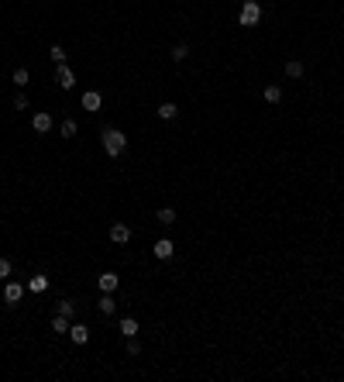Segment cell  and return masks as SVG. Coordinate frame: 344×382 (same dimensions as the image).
<instances>
[{"label": "cell", "mask_w": 344, "mask_h": 382, "mask_svg": "<svg viewBox=\"0 0 344 382\" xmlns=\"http://www.w3.org/2000/svg\"><path fill=\"white\" fill-rule=\"evenodd\" d=\"M124 148H127V135L117 131V127H107V131H103V151H107L110 159H117V155H124Z\"/></svg>", "instance_id": "obj_1"}, {"label": "cell", "mask_w": 344, "mask_h": 382, "mask_svg": "<svg viewBox=\"0 0 344 382\" xmlns=\"http://www.w3.org/2000/svg\"><path fill=\"white\" fill-rule=\"evenodd\" d=\"M238 21L244 24V28H255V24L262 21V7H258V4H255V0H244V7H241Z\"/></svg>", "instance_id": "obj_2"}, {"label": "cell", "mask_w": 344, "mask_h": 382, "mask_svg": "<svg viewBox=\"0 0 344 382\" xmlns=\"http://www.w3.org/2000/svg\"><path fill=\"white\" fill-rule=\"evenodd\" d=\"M107 234H110V241H114V244H127V241H131V227H127L124 220L110 224V231H107Z\"/></svg>", "instance_id": "obj_3"}, {"label": "cell", "mask_w": 344, "mask_h": 382, "mask_svg": "<svg viewBox=\"0 0 344 382\" xmlns=\"http://www.w3.org/2000/svg\"><path fill=\"white\" fill-rule=\"evenodd\" d=\"M31 127L38 131V135H48V131H52V114H48V110H34Z\"/></svg>", "instance_id": "obj_4"}, {"label": "cell", "mask_w": 344, "mask_h": 382, "mask_svg": "<svg viewBox=\"0 0 344 382\" xmlns=\"http://www.w3.org/2000/svg\"><path fill=\"white\" fill-rule=\"evenodd\" d=\"M21 296H24V286H21V282H7V286H4V300H7V307H17V303H21Z\"/></svg>", "instance_id": "obj_5"}, {"label": "cell", "mask_w": 344, "mask_h": 382, "mask_svg": "<svg viewBox=\"0 0 344 382\" xmlns=\"http://www.w3.org/2000/svg\"><path fill=\"white\" fill-rule=\"evenodd\" d=\"M55 83L62 86V90H72V86H76V76H72V69H69L66 62H62V66L55 69Z\"/></svg>", "instance_id": "obj_6"}, {"label": "cell", "mask_w": 344, "mask_h": 382, "mask_svg": "<svg viewBox=\"0 0 344 382\" xmlns=\"http://www.w3.org/2000/svg\"><path fill=\"white\" fill-rule=\"evenodd\" d=\"M97 286H100V293H114L117 290V272H100Z\"/></svg>", "instance_id": "obj_7"}, {"label": "cell", "mask_w": 344, "mask_h": 382, "mask_svg": "<svg viewBox=\"0 0 344 382\" xmlns=\"http://www.w3.org/2000/svg\"><path fill=\"white\" fill-rule=\"evenodd\" d=\"M69 337H72L76 345H86V341H90V327H86V324H72V327H69Z\"/></svg>", "instance_id": "obj_8"}, {"label": "cell", "mask_w": 344, "mask_h": 382, "mask_svg": "<svg viewBox=\"0 0 344 382\" xmlns=\"http://www.w3.org/2000/svg\"><path fill=\"white\" fill-rule=\"evenodd\" d=\"M83 107H86V110H100V107H103V97H100L97 90H86V93H83Z\"/></svg>", "instance_id": "obj_9"}, {"label": "cell", "mask_w": 344, "mask_h": 382, "mask_svg": "<svg viewBox=\"0 0 344 382\" xmlns=\"http://www.w3.org/2000/svg\"><path fill=\"white\" fill-rule=\"evenodd\" d=\"M97 307H100V313H103V317H110V313L117 310V300H114V293H103L100 300H97Z\"/></svg>", "instance_id": "obj_10"}, {"label": "cell", "mask_w": 344, "mask_h": 382, "mask_svg": "<svg viewBox=\"0 0 344 382\" xmlns=\"http://www.w3.org/2000/svg\"><path fill=\"white\" fill-rule=\"evenodd\" d=\"M151 252H155V258H172V252H176V248H172V241H169V238H159Z\"/></svg>", "instance_id": "obj_11"}, {"label": "cell", "mask_w": 344, "mask_h": 382, "mask_svg": "<svg viewBox=\"0 0 344 382\" xmlns=\"http://www.w3.org/2000/svg\"><path fill=\"white\" fill-rule=\"evenodd\" d=\"M303 72H307V66H303L299 59H289V62H286V76H289V80H299Z\"/></svg>", "instance_id": "obj_12"}, {"label": "cell", "mask_w": 344, "mask_h": 382, "mask_svg": "<svg viewBox=\"0 0 344 382\" xmlns=\"http://www.w3.org/2000/svg\"><path fill=\"white\" fill-rule=\"evenodd\" d=\"M69 327H72V320H69V317H62V313H55V317H52V331H55V334H69Z\"/></svg>", "instance_id": "obj_13"}, {"label": "cell", "mask_w": 344, "mask_h": 382, "mask_svg": "<svg viewBox=\"0 0 344 382\" xmlns=\"http://www.w3.org/2000/svg\"><path fill=\"white\" fill-rule=\"evenodd\" d=\"M155 114H159L162 121H176V114H179V107H176V104H159V110H155Z\"/></svg>", "instance_id": "obj_14"}, {"label": "cell", "mask_w": 344, "mask_h": 382, "mask_svg": "<svg viewBox=\"0 0 344 382\" xmlns=\"http://www.w3.org/2000/svg\"><path fill=\"white\" fill-rule=\"evenodd\" d=\"M155 217H159L162 227H172V220H176V210H172V207H162L159 214H155Z\"/></svg>", "instance_id": "obj_15"}, {"label": "cell", "mask_w": 344, "mask_h": 382, "mask_svg": "<svg viewBox=\"0 0 344 382\" xmlns=\"http://www.w3.org/2000/svg\"><path fill=\"white\" fill-rule=\"evenodd\" d=\"M28 290H31V293H45V290H48V276H31Z\"/></svg>", "instance_id": "obj_16"}, {"label": "cell", "mask_w": 344, "mask_h": 382, "mask_svg": "<svg viewBox=\"0 0 344 382\" xmlns=\"http://www.w3.org/2000/svg\"><path fill=\"white\" fill-rule=\"evenodd\" d=\"M121 334H124V337L138 334V320H135V317H124V320H121Z\"/></svg>", "instance_id": "obj_17"}, {"label": "cell", "mask_w": 344, "mask_h": 382, "mask_svg": "<svg viewBox=\"0 0 344 382\" xmlns=\"http://www.w3.org/2000/svg\"><path fill=\"white\" fill-rule=\"evenodd\" d=\"M279 100H282V86H265V104H279Z\"/></svg>", "instance_id": "obj_18"}, {"label": "cell", "mask_w": 344, "mask_h": 382, "mask_svg": "<svg viewBox=\"0 0 344 382\" xmlns=\"http://www.w3.org/2000/svg\"><path fill=\"white\" fill-rule=\"evenodd\" d=\"M186 55H189V45H186V42H179V45H172V62H183Z\"/></svg>", "instance_id": "obj_19"}, {"label": "cell", "mask_w": 344, "mask_h": 382, "mask_svg": "<svg viewBox=\"0 0 344 382\" xmlns=\"http://www.w3.org/2000/svg\"><path fill=\"white\" fill-rule=\"evenodd\" d=\"M48 59H52L55 66H62V62H66V48H62V45H52V48H48Z\"/></svg>", "instance_id": "obj_20"}, {"label": "cell", "mask_w": 344, "mask_h": 382, "mask_svg": "<svg viewBox=\"0 0 344 382\" xmlns=\"http://www.w3.org/2000/svg\"><path fill=\"white\" fill-rule=\"evenodd\" d=\"M59 313L72 320V317H76V303H72V300H59Z\"/></svg>", "instance_id": "obj_21"}, {"label": "cell", "mask_w": 344, "mask_h": 382, "mask_svg": "<svg viewBox=\"0 0 344 382\" xmlns=\"http://www.w3.org/2000/svg\"><path fill=\"white\" fill-rule=\"evenodd\" d=\"M76 135V121H62V138H72Z\"/></svg>", "instance_id": "obj_22"}, {"label": "cell", "mask_w": 344, "mask_h": 382, "mask_svg": "<svg viewBox=\"0 0 344 382\" xmlns=\"http://www.w3.org/2000/svg\"><path fill=\"white\" fill-rule=\"evenodd\" d=\"M14 83L24 86V83H28V69H14Z\"/></svg>", "instance_id": "obj_23"}, {"label": "cell", "mask_w": 344, "mask_h": 382, "mask_svg": "<svg viewBox=\"0 0 344 382\" xmlns=\"http://www.w3.org/2000/svg\"><path fill=\"white\" fill-rule=\"evenodd\" d=\"M127 355H141V345H138L135 337H127Z\"/></svg>", "instance_id": "obj_24"}, {"label": "cell", "mask_w": 344, "mask_h": 382, "mask_svg": "<svg viewBox=\"0 0 344 382\" xmlns=\"http://www.w3.org/2000/svg\"><path fill=\"white\" fill-rule=\"evenodd\" d=\"M14 107H17V110H28V97L17 93V97H14Z\"/></svg>", "instance_id": "obj_25"}, {"label": "cell", "mask_w": 344, "mask_h": 382, "mask_svg": "<svg viewBox=\"0 0 344 382\" xmlns=\"http://www.w3.org/2000/svg\"><path fill=\"white\" fill-rule=\"evenodd\" d=\"M11 276V262H7V258H0V279H7Z\"/></svg>", "instance_id": "obj_26"}]
</instances>
